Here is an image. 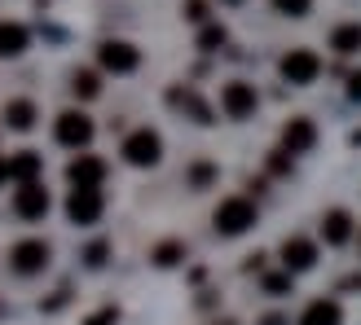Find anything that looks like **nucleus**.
I'll use <instances>...</instances> for the list:
<instances>
[{"label": "nucleus", "instance_id": "1", "mask_svg": "<svg viewBox=\"0 0 361 325\" xmlns=\"http://www.w3.org/2000/svg\"><path fill=\"white\" fill-rule=\"evenodd\" d=\"M256 198H247V193H238V198H221V207L212 211V229L221 233V238H243V233L256 224Z\"/></svg>", "mask_w": 361, "mask_h": 325}, {"label": "nucleus", "instance_id": "2", "mask_svg": "<svg viewBox=\"0 0 361 325\" xmlns=\"http://www.w3.org/2000/svg\"><path fill=\"white\" fill-rule=\"evenodd\" d=\"M119 154H123L128 167H159V162H164V136H159L154 128H133L128 136H123Z\"/></svg>", "mask_w": 361, "mask_h": 325}, {"label": "nucleus", "instance_id": "3", "mask_svg": "<svg viewBox=\"0 0 361 325\" xmlns=\"http://www.w3.org/2000/svg\"><path fill=\"white\" fill-rule=\"evenodd\" d=\"M93 136H97V123L88 119L84 110H62L58 119H53V141L66 146V150H88Z\"/></svg>", "mask_w": 361, "mask_h": 325}, {"label": "nucleus", "instance_id": "4", "mask_svg": "<svg viewBox=\"0 0 361 325\" xmlns=\"http://www.w3.org/2000/svg\"><path fill=\"white\" fill-rule=\"evenodd\" d=\"M102 211H106V198H102V185H71L66 193V220L71 224H97L102 220Z\"/></svg>", "mask_w": 361, "mask_h": 325}, {"label": "nucleus", "instance_id": "5", "mask_svg": "<svg viewBox=\"0 0 361 325\" xmlns=\"http://www.w3.org/2000/svg\"><path fill=\"white\" fill-rule=\"evenodd\" d=\"M49 260H53V246H49L44 238H23V242H13V250H9V268H13L18 277L44 273Z\"/></svg>", "mask_w": 361, "mask_h": 325}, {"label": "nucleus", "instance_id": "6", "mask_svg": "<svg viewBox=\"0 0 361 325\" xmlns=\"http://www.w3.org/2000/svg\"><path fill=\"white\" fill-rule=\"evenodd\" d=\"M97 66L106 75H133L141 66V49L133 40H102L97 44Z\"/></svg>", "mask_w": 361, "mask_h": 325}, {"label": "nucleus", "instance_id": "7", "mask_svg": "<svg viewBox=\"0 0 361 325\" xmlns=\"http://www.w3.org/2000/svg\"><path fill=\"white\" fill-rule=\"evenodd\" d=\"M278 75H282L286 84H295V88H309V84H317V75H322V58H317L313 49H291V53L278 62Z\"/></svg>", "mask_w": 361, "mask_h": 325}, {"label": "nucleus", "instance_id": "8", "mask_svg": "<svg viewBox=\"0 0 361 325\" xmlns=\"http://www.w3.org/2000/svg\"><path fill=\"white\" fill-rule=\"evenodd\" d=\"M13 215L18 220H44L49 215V207H53V198H49V189L40 185V180H18V189H13Z\"/></svg>", "mask_w": 361, "mask_h": 325}, {"label": "nucleus", "instance_id": "9", "mask_svg": "<svg viewBox=\"0 0 361 325\" xmlns=\"http://www.w3.org/2000/svg\"><path fill=\"white\" fill-rule=\"evenodd\" d=\"M256 106H260V93H256V84H247V79H229L221 88V110L229 119H251L256 115Z\"/></svg>", "mask_w": 361, "mask_h": 325}, {"label": "nucleus", "instance_id": "10", "mask_svg": "<svg viewBox=\"0 0 361 325\" xmlns=\"http://www.w3.org/2000/svg\"><path fill=\"white\" fill-rule=\"evenodd\" d=\"M278 255H282V268H286V273L300 277V273H309V268H317V242H313V238H286Z\"/></svg>", "mask_w": 361, "mask_h": 325}, {"label": "nucleus", "instance_id": "11", "mask_svg": "<svg viewBox=\"0 0 361 325\" xmlns=\"http://www.w3.org/2000/svg\"><path fill=\"white\" fill-rule=\"evenodd\" d=\"M168 106L185 110L194 123H203V128H212V123H216V110H212V106L194 93V88H185V84H172V88H168Z\"/></svg>", "mask_w": 361, "mask_h": 325}, {"label": "nucleus", "instance_id": "12", "mask_svg": "<svg viewBox=\"0 0 361 325\" xmlns=\"http://www.w3.org/2000/svg\"><path fill=\"white\" fill-rule=\"evenodd\" d=\"M317 146V123L313 119H286V128H282V150L286 154H309Z\"/></svg>", "mask_w": 361, "mask_h": 325}, {"label": "nucleus", "instance_id": "13", "mask_svg": "<svg viewBox=\"0 0 361 325\" xmlns=\"http://www.w3.org/2000/svg\"><path fill=\"white\" fill-rule=\"evenodd\" d=\"M106 158H97V154H80V158H71L66 162V180L71 185H102L106 180Z\"/></svg>", "mask_w": 361, "mask_h": 325}, {"label": "nucleus", "instance_id": "14", "mask_svg": "<svg viewBox=\"0 0 361 325\" xmlns=\"http://www.w3.org/2000/svg\"><path fill=\"white\" fill-rule=\"evenodd\" d=\"M353 233H357V224H353V215H348L344 207H335V211L322 215V242H326V246H344V242H353Z\"/></svg>", "mask_w": 361, "mask_h": 325}, {"label": "nucleus", "instance_id": "15", "mask_svg": "<svg viewBox=\"0 0 361 325\" xmlns=\"http://www.w3.org/2000/svg\"><path fill=\"white\" fill-rule=\"evenodd\" d=\"M27 49H31V31L23 23H0V58L13 62V58H23Z\"/></svg>", "mask_w": 361, "mask_h": 325}, {"label": "nucleus", "instance_id": "16", "mask_svg": "<svg viewBox=\"0 0 361 325\" xmlns=\"http://www.w3.org/2000/svg\"><path fill=\"white\" fill-rule=\"evenodd\" d=\"M295 325H344V308H339L335 299H313L309 308L300 312Z\"/></svg>", "mask_w": 361, "mask_h": 325}, {"label": "nucleus", "instance_id": "17", "mask_svg": "<svg viewBox=\"0 0 361 325\" xmlns=\"http://www.w3.org/2000/svg\"><path fill=\"white\" fill-rule=\"evenodd\" d=\"M44 172V154H35V150H18L9 154V180L18 185V180H40Z\"/></svg>", "mask_w": 361, "mask_h": 325}, {"label": "nucleus", "instance_id": "18", "mask_svg": "<svg viewBox=\"0 0 361 325\" xmlns=\"http://www.w3.org/2000/svg\"><path fill=\"white\" fill-rule=\"evenodd\" d=\"M35 119H40V110H35V101H27V97H13L5 106V123H9L13 132H31Z\"/></svg>", "mask_w": 361, "mask_h": 325}, {"label": "nucleus", "instance_id": "19", "mask_svg": "<svg viewBox=\"0 0 361 325\" xmlns=\"http://www.w3.org/2000/svg\"><path fill=\"white\" fill-rule=\"evenodd\" d=\"M331 49L339 53V58H357L361 53V23H339L331 31Z\"/></svg>", "mask_w": 361, "mask_h": 325}, {"label": "nucleus", "instance_id": "20", "mask_svg": "<svg viewBox=\"0 0 361 325\" xmlns=\"http://www.w3.org/2000/svg\"><path fill=\"white\" fill-rule=\"evenodd\" d=\"M260 291L274 295V299L295 295V273H286V268H278V273H264V268H260Z\"/></svg>", "mask_w": 361, "mask_h": 325}, {"label": "nucleus", "instance_id": "21", "mask_svg": "<svg viewBox=\"0 0 361 325\" xmlns=\"http://www.w3.org/2000/svg\"><path fill=\"white\" fill-rule=\"evenodd\" d=\"M150 264H154V268H176V264H185V242H176V238L159 242V246L150 250Z\"/></svg>", "mask_w": 361, "mask_h": 325}, {"label": "nucleus", "instance_id": "22", "mask_svg": "<svg viewBox=\"0 0 361 325\" xmlns=\"http://www.w3.org/2000/svg\"><path fill=\"white\" fill-rule=\"evenodd\" d=\"M102 93V75L97 70H75V75H71V97L75 101H93Z\"/></svg>", "mask_w": 361, "mask_h": 325}, {"label": "nucleus", "instance_id": "23", "mask_svg": "<svg viewBox=\"0 0 361 325\" xmlns=\"http://www.w3.org/2000/svg\"><path fill=\"white\" fill-rule=\"evenodd\" d=\"M216 176H221V167H216V162H190V172H185V185L198 193V189H212L216 185Z\"/></svg>", "mask_w": 361, "mask_h": 325}, {"label": "nucleus", "instance_id": "24", "mask_svg": "<svg viewBox=\"0 0 361 325\" xmlns=\"http://www.w3.org/2000/svg\"><path fill=\"white\" fill-rule=\"evenodd\" d=\"M225 44H229V31L221 23H203V27H198V49H203V53H221Z\"/></svg>", "mask_w": 361, "mask_h": 325}, {"label": "nucleus", "instance_id": "25", "mask_svg": "<svg viewBox=\"0 0 361 325\" xmlns=\"http://www.w3.org/2000/svg\"><path fill=\"white\" fill-rule=\"evenodd\" d=\"M80 260H84V268H106V260H111V242H106V238L88 242V246L80 250Z\"/></svg>", "mask_w": 361, "mask_h": 325}, {"label": "nucleus", "instance_id": "26", "mask_svg": "<svg viewBox=\"0 0 361 325\" xmlns=\"http://www.w3.org/2000/svg\"><path fill=\"white\" fill-rule=\"evenodd\" d=\"M180 13H185V23H194V27L212 23V5H207V0H180Z\"/></svg>", "mask_w": 361, "mask_h": 325}, {"label": "nucleus", "instance_id": "27", "mask_svg": "<svg viewBox=\"0 0 361 325\" xmlns=\"http://www.w3.org/2000/svg\"><path fill=\"white\" fill-rule=\"evenodd\" d=\"M274 9H278L282 18H309L313 0H274Z\"/></svg>", "mask_w": 361, "mask_h": 325}, {"label": "nucleus", "instance_id": "28", "mask_svg": "<svg viewBox=\"0 0 361 325\" xmlns=\"http://www.w3.org/2000/svg\"><path fill=\"white\" fill-rule=\"evenodd\" d=\"M80 325H119V308L115 303H106V308H97V312H88Z\"/></svg>", "mask_w": 361, "mask_h": 325}, {"label": "nucleus", "instance_id": "29", "mask_svg": "<svg viewBox=\"0 0 361 325\" xmlns=\"http://www.w3.org/2000/svg\"><path fill=\"white\" fill-rule=\"evenodd\" d=\"M291 167H295V154H286V150L269 154V172H274V176H291Z\"/></svg>", "mask_w": 361, "mask_h": 325}, {"label": "nucleus", "instance_id": "30", "mask_svg": "<svg viewBox=\"0 0 361 325\" xmlns=\"http://www.w3.org/2000/svg\"><path fill=\"white\" fill-rule=\"evenodd\" d=\"M66 303H71V286H58V291H53V295L40 303V308H44V312H62Z\"/></svg>", "mask_w": 361, "mask_h": 325}, {"label": "nucleus", "instance_id": "31", "mask_svg": "<svg viewBox=\"0 0 361 325\" xmlns=\"http://www.w3.org/2000/svg\"><path fill=\"white\" fill-rule=\"evenodd\" d=\"M348 101L361 106V70H353V75H348Z\"/></svg>", "mask_w": 361, "mask_h": 325}, {"label": "nucleus", "instance_id": "32", "mask_svg": "<svg viewBox=\"0 0 361 325\" xmlns=\"http://www.w3.org/2000/svg\"><path fill=\"white\" fill-rule=\"evenodd\" d=\"M264 260H269L264 250H256V255H247V273H260V268H264Z\"/></svg>", "mask_w": 361, "mask_h": 325}, {"label": "nucleus", "instance_id": "33", "mask_svg": "<svg viewBox=\"0 0 361 325\" xmlns=\"http://www.w3.org/2000/svg\"><path fill=\"white\" fill-rule=\"evenodd\" d=\"M339 291H344V295H353V291H361V273H353V277H344V281H339Z\"/></svg>", "mask_w": 361, "mask_h": 325}, {"label": "nucleus", "instance_id": "34", "mask_svg": "<svg viewBox=\"0 0 361 325\" xmlns=\"http://www.w3.org/2000/svg\"><path fill=\"white\" fill-rule=\"evenodd\" d=\"M260 325H291V321H286V317H282V312H269V317H264V321H260Z\"/></svg>", "mask_w": 361, "mask_h": 325}, {"label": "nucleus", "instance_id": "35", "mask_svg": "<svg viewBox=\"0 0 361 325\" xmlns=\"http://www.w3.org/2000/svg\"><path fill=\"white\" fill-rule=\"evenodd\" d=\"M5 180H9V158L0 154V185H5Z\"/></svg>", "mask_w": 361, "mask_h": 325}, {"label": "nucleus", "instance_id": "36", "mask_svg": "<svg viewBox=\"0 0 361 325\" xmlns=\"http://www.w3.org/2000/svg\"><path fill=\"white\" fill-rule=\"evenodd\" d=\"M348 141H353V146H361V128H357V132H353V136H348Z\"/></svg>", "mask_w": 361, "mask_h": 325}, {"label": "nucleus", "instance_id": "37", "mask_svg": "<svg viewBox=\"0 0 361 325\" xmlns=\"http://www.w3.org/2000/svg\"><path fill=\"white\" fill-rule=\"evenodd\" d=\"M212 325H238V321H212Z\"/></svg>", "mask_w": 361, "mask_h": 325}, {"label": "nucleus", "instance_id": "38", "mask_svg": "<svg viewBox=\"0 0 361 325\" xmlns=\"http://www.w3.org/2000/svg\"><path fill=\"white\" fill-rule=\"evenodd\" d=\"M221 5H243V0H221Z\"/></svg>", "mask_w": 361, "mask_h": 325}, {"label": "nucleus", "instance_id": "39", "mask_svg": "<svg viewBox=\"0 0 361 325\" xmlns=\"http://www.w3.org/2000/svg\"><path fill=\"white\" fill-rule=\"evenodd\" d=\"M0 317H5V303H0Z\"/></svg>", "mask_w": 361, "mask_h": 325}]
</instances>
